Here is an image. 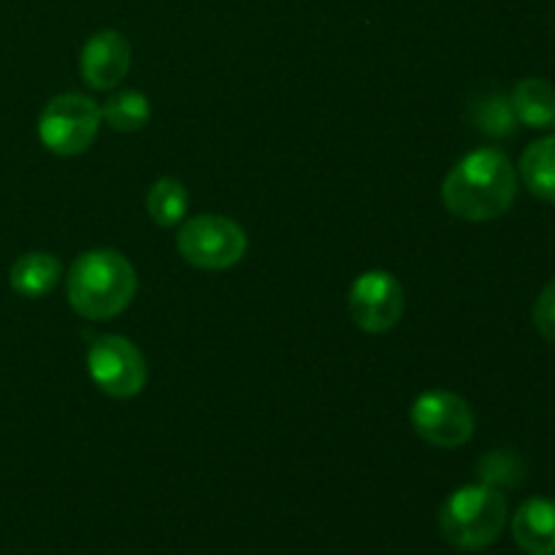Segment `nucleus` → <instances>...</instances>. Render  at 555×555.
I'll return each mask as SVG.
<instances>
[{
  "label": "nucleus",
  "instance_id": "f3484780",
  "mask_svg": "<svg viewBox=\"0 0 555 555\" xmlns=\"http://www.w3.org/2000/svg\"><path fill=\"white\" fill-rule=\"evenodd\" d=\"M480 477L486 486L491 488H515L524 480V469H520L518 459L509 453H493L480 461Z\"/></svg>",
  "mask_w": 555,
  "mask_h": 555
},
{
  "label": "nucleus",
  "instance_id": "f257e3e1",
  "mask_svg": "<svg viewBox=\"0 0 555 555\" xmlns=\"http://www.w3.org/2000/svg\"><path fill=\"white\" fill-rule=\"evenodd\" d=\"M518 195V173L499 150L461 157L442 182L444 209L466 222H488L509 211Z\"/></svg>",
  "mask_w": 555,
  "mask_h": 555
},
{
  "label": "nucleus",
  "instance_id": "a211bd4d",
  "mask_svg": "<svg viewBox=\"0 0 555 555\" xmlns=\"http://www.w3.org/2000/svg\"><path fill=\"white\" fill-rule=\"evenodd\" d=\"M534 328L545 341L555 345V280L542 287L540 298L534 304Z\"/></svg>",
  "mask_w": 555,
  "mask_h": 555
},
{
  "label": "nucleus",
  "instance_id": "4468645a",
  "mask_svg": "<svg viewBox=\"0 0 555 555\" xmlns=\"http://www.w3.org/2000/svg\"><path fill=\"white\" fill-rule=\"evenodd\" d=\"M146 211L160 228H173L188 215V190L179 179L163 177L146 190Z\"/></svg>",
  "mask_w": 555,
  "mask_h": 555
},
{
  "label": "nucleus",
  "instance_id": "2eb2a0df",
  "mask_svg": "<svg viewBox=\"0 0 555 555\" xmlns=\"http://www.w3.org/2000/svg\"><path fill=\"white\" fill-rule=\"evenodd\" d=\"M101 119H106L108 128L117 133H135L150 122V101L135 90L117 92L103 103Z\"/></svg>",
  "mask_w": 555,
  "mask_h": 555
},
{
  "label": "nucleus",
  "instance_id": "7ed1b4c3",
  "mask_svg": "<svg viewBox=\"0 0 555 555\" xmlns=\"http://www.w3.org/2000/svg\"><path fill=\"white\" fill-rule=\"evenodd\" d=\"M507 526V499L499 488H459L439 509L442 537L459 551H482L502 537Z\"/></svg>",
  "mask_w": 555,
  "mask_h": 555
},
{
  "label": "nucleus",
  "instance_id": "9b49d317",
  "mask_svg": "<svg viewBox=\"0 0 555 555\" xmlns=\"http://www.w3.org/2000/svg\"><path fill=\"white\" fill-rule=\"evenodd\" d=\"M63 266L52 253H25L9 271L11 291L22 298H43L60 282Z\"/></svg>",
  "mask_w": 555,
  "mask_h": 555
},
{
  "label": "nucleus",
  "instance_id": "dca6fc26",
  "mask_svg": "<svg viewBox=\"0 0 555 555\" xmlns=\"http://www.w3.org/2000/svg\"><path fill=\"white\" fill-rule=\"evenodd\" d=\"M472 119L488 135H509L515 130V122H518L513 106H509V98L499 95V92H488L480 101H475Z\"/></svg>",
  "mask_w": 555,
  "mask_h": 555
},
{
  "label": "nucleus",
  "instance_id": "1a4fd4ad",
  "mask_svg": "<svg viewBox=\"0 0 555 555\" xmlns=\"http://www.w3.org/2000/svg\"><path fill=\"white\" fill-rule=\"evenodd\" d=\"M81 79L92 90H112L130 70V43L122 33L101 30L87 38L79 54Z\"/></svg>",
  "mask_w": 555,
  "mask_h": 555
},
{
  "label": "nucleus",
  "instance_id": "0eeeda50",
  "mask_svg": "<svg viewBox=\"0 0 555 555\" xmlns=\"http://www.w3.org/2000/svg\"><path fill=\"white\" fill-rule=\"evenodd\" d=\"M410 421L417 437L439 450H455L475 437V412L450 390H426L417 396Z\"/></svg>",
  "mask_w": 555,
  "mask_h": 555
},
{
  "label": "nucleus",
  "instance_id": "f8f14e48",
  "mask_svg": "<svg viewBox=\"0 0 555 555\" xmlns=\"http://www.w3.org/2000/svg\"><path fill=\"white\" fill-rule=\"evenodd\" d=\"M509 106H513L515 119L529 128H553L555 125V90L551 81L537 79V76L520 79L509 95Z\"/></svg>",
  "mask_w": 555,
  "mask_h": 555
},
{
  "label": "nucleus",
  "instance_id": "423d86ee",
  "mask_svg": "<svg viewBox=\"0 0 555 555\" xmlns=\"http://www.w3.org/2000/svg\"><path fill=\"white\" fill-rule=\"evenodd\" d=\"M87 372L92 383L112 399H133L144 390L150 369L139 347L125 336H101L87 350Z\"/></svg>",
  "mask_w": 555,
  "mask_h": 555
},
{
  "label": "nucleus",
  "instance_id": "20e7f679",
  "mask_svg": "<svg viewBox=\"0 0 555 555\" xmlns=\"http://www.w3.org/2000/svg\"><path fill=\"white\" fill-rule=\"evenodd\" d=\"M177 249L195 269L225 271L247 253V233L231 217L198 215L179 228Z\"/></svg>",
  "mask_w": 555,
  "mask_h": 555
},
{
  "label": "nucleus",
  "instance_id": "f03ea898",
  "mask_svg": "<svg viewBox=\"0 0 555 555\" xmlns=\"http://www.w3.org/2000/svg\"><path fill=\"white\" fill-rule=\"evenodd\" d=\"M135 271L117 249H90L79 255L65 276V293L76 314L87 320H112L135 296Z\"/></svg>",
  "mask_w": 555,
  "mask_h": 555
},
{
  "label": "nucleus",
  "instance_id": "9d476101",
  "mask_svg": "<svg viewBox=\"0 0 555 555\" xmlns=\"http://www.w3.org/2000/svg\"><path fill=\"white\" fill-rule=\"evenodd\" d=\"M515 545L529 555H555V502L529 499L513 515Z\"/></svg>",
  "mask_w": 555,
  "mask_h": 555
},
{
  "label": "nucleus",
  "instance_id": "ddd939ff",
  "mask_svg": "<svg viewBox=\"0 0 555 555\" xmlns=\"http://www.w3.org/2000/svg\"><path fill=\"white\" fill-rule=\"evenodd\" d=\"M520 177L537 198L555 204V135L534 141L520 157Z\"/></svg>",
  "mask_w": 555,
  "mask_h": 555
},
{
  "label": "nucleus",
  "instance_id": "6e6552de",
  "mask_svg": "<svg viewBox=\"0 0 555 555\" xmlns=\"http://www.w3.org/2000/svg\"><path fill=\"white\" fill-rule=\"evenodd\" d=\"M347 307L358 328L366 334H385L404 318V287L390 271H366L352 282Z\"/></svg>",
  "mask_w": 555,
  "mask_h": 555
},
{
  "label": "nucleus",
  "instance_id": "39448f33",
  "mask_svg": "<svg viewBox=\"0 0 555 555\" xmlns=\"http://www.w3.org/2000/svg\"><path fill=\"white\" fill-rule=\"evenodd\" d=\"M101 130V106L79 92L52 98L38 117V139L52 155L74 157L92 146Z\"/></svg>",
  "mask_w": 555,
  "mask_h": 555
}]
</instances>
